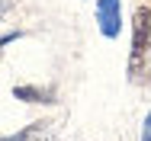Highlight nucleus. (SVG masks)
<instances>
[{
	"label": "nucleus",
	"mask_w": 151,
	"mask_h": 141,
	"mask_svg": "<svg viewBox=\"0 0 151 141\" xmlns=\"http://www.w3.org/2000/svg\"><path fill=\"white\" fill-rule=\"evenodd\" d=\"M19 39V32H6V35H0V52H3V45H10V42H16Z\"/></svg>",
	"instance_id": "nucleus-4"
},
{
	"label": "nucleus",
	"mask_w": 151,
	"mask_h": 141,
	"mask_svg": "<svg viewBox=\"0 0 151 141\" xmlns=\"http://www.w3.org/2000/svg\"><path fill=\"white\" fill-rule=\"evenodd\" d=\"M16 96H19V99H29V103H52V96H48V93L32 90V87H16Z\"/></svg>",
	"instance_id": "nucleus-3"
},
{
	"label": "nucleus",
	"mask_w": 151,
	"mask_h": 141,
	"mask_svg": "<svg viewBox=\"0 0 151 141\" xmlns=\"http://www.w3.org/2000/svg\"><path fill=\"white\" fill-rule=\"evenodd\" d=\"M142 141H151V112H148V119H145V135H142Z\"/></svg>",
	"instance_id": "nucleus-5"
},
{
	"label": "nucleus",
	"mask_w": 151,
	"mask_h": 141,
	"mask_svg": "<svg viewBox=\"0 0 151 141\" xmlns=\"http://www.w3.org/2000/svg\"><path fill=\"white\" fill-rule=\"evenodd\" d=\"M96 19H100V32L106 39H116L119 35V23H122L119 0H96Z\"/></svg>",
	"instance_id": "nucleus-2"
},
{
	"label": "nucleus",
	"mask_w": 151,
	"mask_h": 141,
	"mask_svg": "<svg viewBox=\"0 0 151 141\" xmlns=\"http://www.w3.org/2000/svg\"><path fill=\"white\" fill-rule=\"evenodd\" d=\"M148 42H151V10L148 6H138L135 10V32H132V77L142 71V58L148 52Z\"/></svg>",
	"instance_id": "nucleus-1"
}]
</instances>
